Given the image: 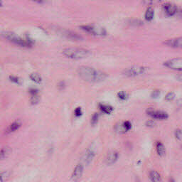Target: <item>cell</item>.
Returning <instances> with one entry per match:
<instances>
[{"mask_svg": "<svg viewBox=\"0 0 182 182\" xmlns=\"http://www.w3.org/2000/svg\"><path fill=\"white\" fill-rule=\"evenodd\" d=\"M77 71L80 78L88 83L101 82L108 77V75L104 72L88 66H81Z\"/></svg>", "mask_w": 182, "mask_h": 182, "instance_id": "1", "label": "cell"}, {"mask_svg": "<svg viewBox=\"0 0 182 182\" xmlns=\"http://www.w3.org/2000/svg\"><path fill=\"white\" fill-rule=\"evenodd\" d=\"M63 54L67 58L74 60L85 59L91 54L90 51L83 48H66L63 51Z\"/></svg>", "mask_w": 182, "mask_h": 182, "instance_id": "2", "label": "cell"}, {"mask_svg": "<svg viewBox=\"0 0 182 182\" xmlns=\"http://www.w3.org/2000/svg\"><path fill=\"white\" fill-rule=\"evenodd\" d=\"M1 36L3 37V38L7 39V40L9 41L12 42L13 43L20 46L30 48V47H31V46H32L31 45L32 43H31L30 41L23 40V39L20 38L18 35H17L14 32H12V31H3L2 34H1Z\"/></svg>", "mask_w": 182, "mask_h": 182, "instance_id": "3", "label": "cell"}, {"mask_svg": "<svg viewBox=\"0 0 182 182\" xmlns=\"http://www.w3.org/2000/svg\"><path fill=\"white\" fill-rule=\"evenodd\" d=\"M83 30L87 31L89 34H92L94 36H100L104 37L106 35V30L102 26L97 24H87L82 25L81 26Z\"/></svg>", "mask_w": 182, "mask_h": 182, "instance_id": "4", "label": "cell"}, {"mask_svg": "<svg viewBox=\"0 0 182 182\" xmlns=\"http://www.w3.org/2000/svg\"><path fill=\"white\" fill-rule=\"evenodd\" d=\"M147 68L144 66L134 65L129 68L125 69L123 71V74L127 77H134L143 74L146 72Z\"/></svg>", "mask_w": 182, "mask_h": 182, "instance_id": "5", "label": "cell"}, {"mask_svg": "<svg viewBox=\"0 0 182 182\" xmlns=\"http://www.w3.org/2000/svg\"><path fill=\"white\" fill-rule=\"evenodd\" d=\"M147 113L148 115L151 116L152 118L158 119V120H166L169 117L167 112L161 110H155L152 108H149L147 110Z\"/></svg>", "mask_w": 182, "mask_h": 182, "instance_id": "6", "label": "cell"}, {"mask_svg": "<svg viewBox=\"0 0 182 182\" xmlns=\"http://www.w3.org/2000/svg\"><path fill=\"white\" fill-rule=\"evenodd\" d=\"M164 65L169 68L181 71L182 70V59L181 58L170 59V60L166 61L164 63Z\"/></svg>", "mask_w": 182, "mask_h": 182, "instance_id": "7", "label": "cell"}, {"mask_svg": "<svg viewBox=\"0 0 182 182\" xmlns=\"http://www.w3.org/2000/svg\"><path fill=\"white\" fill-rule=\"evenodd\" d=\"M83 174V166L81 164H78L73 169L71 175V179L74 182L78 181L82 177Z\"/></svg>", "mask_w": 182, "mask_h": 182, "instance_id": "8", "label": "cell"}, {"mask_svg": "<svg viewBox=\"0 0 182 182\" xmlns=\"http://www.w3.org/2000/svg\"><path fill=\"white\" fill-rule=\"evenodd\" d=\"M165 45L168 46L169 47L175 48H181L182 47V39L181 37H179V38L169 39V40L165 41L164 42Z\"/></svg>", "mask_w": 182, "mask_h": 182, "instance_id": "9", "label": "cell"}, {"mask_svg": "<svg viewBox=\"0 0 182 182\" xmlns=\"http://www.w3.org/2000/svg\"><path fill=\"white\" fill-rule=\"evenodd\" d=\"M164 10L167 15L173 16L177 13L178 8L175 4H172V3H166L164 5Z\"/></svg>", "mask_w": 182, "mask_h": 182, "instance_id": "10", "label": "cell"}, {"mask_svg": "<svg viewBox=\"0 0 182 182\" xmlns=\"http://www.w3.org/2000/svg\"><path fill=\"white\" fill-rule=\"evenodd\" d=\"M118 158V153L115 151H111L107 154L105 158V163L108 165H112L117 160Z\"/></svg>", "mask_w": 182, "mask_h": 182, "instance_id": "11", "label": "cell"}, {"mask_svg": "<svg viewBox=\"0 0 182 182\" xmlns=\"http://www.w3.org/2000/svg\"><path fill=\"white\" fill-rule=\"evenodd\" d=\"M95 155V152L94 151L93 149L89 148L88 149L87 151L85 153L83 156V161L85 164H89L93 159L94 156Z\"/></svg>", "mask_w": 182, "mask_h": 182, "instance_id": "12", "label": "cell"}, {"mask_svg": "<svg viewBox=\"0 0 182 182\" xmlns=\"http://www.w3.org/2000/svg\"><path fill=\"white\" fill-rule=\"evenodd\" d=\"M12 150V148L9 146H5L0 150V159L4 160L7 159L8 156L11 154Z\"/></svg>", "mask_w": 182, "mask_h": 182, "instance_id": "13", "label": "cell"}, {"mask_svg": "<svg viewBox=\"0 0 182 182\" xmlns=\"http://www.w3.org/2000/svg\"><path fill=\"white\" fill-rule=\"evenodd\" d=\"M156 152H157L158 155L159 156H164L165 155L166 150L164 147V144L161 143V142H157L156 144Z\"/></svg>", "mask_w": 182, "mask_h": 182, "instance_id": "14", "label": "cell"}, {"mask_svg": "<svg viewBox=\"0 0 182 182\" xmlns=\"http://www.w3.org/2000/svg\"><path fill=\"white\" fill-rule=\"evenodd\" d=\"M21 123L20 121H15L14 122H13V123L12 124V125H10V126L8 128V129L7 130V132H6L7 133V134H9V133H12V132H15L16 130H17L19 129V128L21 127Z\"/></svg>", "mask_w": 182, "mask_h": 182, "instance_id": "15", "label": "cell"}, {"mask_svg": "<svg viewBox=\"0 0 182 182\" xmlns=\"http://www.w3.org/2000/svg\"><path fill=\"white\" fill-rule=\"evenodd\" d=\"M150 178L152 182H161V176L156 171H151L150 173Z\"/></svg>", "mask_w": 182, "mask_h": 182, "instance_id": "16", "label": "cell"}, {"mask_svg": "<svg viewBox=\"0 0 182 182\" xmlns=\"http://www.w3.org/2000/svg\"><path fill=\"white\" fill-rule=\"evenodd\" d=\"M99 108L105 114H110L113 111V108L110 105L105 104H100L99 105Z\"/></svg>", "mask_w": 182, "mask_h": 182, "instance_id": "17", "label": "cell"}, {"mask_svg": "<svg viewBox=\"0 0 182 182\" xmlns=\"http://www.w3.org/2000/svg\"><path fill=\"white\" fill-rule=\"evenodd\" d=\"M154 9L152 7H148L144 14V18L147 21H152L154 18Z\"/></svg>", "mask_w": 182, "mask_h": 182, "instance_id": "18", "label": "cell"}, {"mask_svg": "<svg viewBox=\"0 0 182 182\" xmlns=\"http://www.w3.org/2000/svg\"><path fill=\"white\" fill-rule=\"evenodd\" d=\"M10 175L11 173L9 171H5V172L0 173V181L4 182L7 181L9 177H10Z\"/></svg>", "mask_w": 182, "mask_h": 182, "instance_id": "19", "label": "cell"}, {"mask_svg": "<svg viewBox=\"0 0 182 182\" xmlns=\"http://www.w3.org/2000/svg\"><path fill=\"white\" fill-rule=\"evenodd\" d=\"M30 78L33 81L37 83H40L42 81L41 77L40 75H39L38 73H31V74L30 75Z\"/></svg>", "mask_w": 182, "mask_h": 182, "instance_id": "20", "label": "cell"}, {"mask_svg": "<svg viewBox=\"0 0 182 182\" xmlns=\"http://www.w3.org/2000/svg\"><path fill=\"white\" fill-rule=\"evenodd\" d=\"M162 0H142V2L144 5L151 6L153 4H156L158 3L161 2Z\"/></svg>", "mask_w": 182, "mask_h": 182, "instance_id": "21", "label": "cell"}, {"mask_svg": "<svg viewBox=\"0 0 182 182\" xmlns=\"http://www.w3.org/2000/svg\"><path fill=\"white\" fill-rule=\"evenodd\" d=\"M40 101V98L38 95H32L31 98V104L34 105L38 104Z\"/></svg>", "mask_w": 182, "mask_h": 182, "instance_id": "22", "label": "cell"}, {"mask_svg": "<svg viewBox=\"0 0 182 182\" xmlns=\"http://www.w3.org/2000/svg\"><path fill=\"white\" fill-rule=\"evenodd\" d=\"M117 96L118 98L122 100H126L128 98V94L125 92V91H121V92L117 93Z\"/></svg>", "mask_w": 182, "mask_h": 182, "instance_id": "23", "label": "cell"}, {"mask_svg": "<svg viewBox=\"0 0 182 182\" xmlns=\"http://www.w3.org/2000/svg\"><path fill=\"white\" fill-rule=\"evenodd\" d=\"M99 119V114L98 113H95L92 116V118H91V125H95L98 122Z\"/></svg>", "mask_w": 182, "mask_h": 182, "instance_id": "24", "label": "cell"}, {"mask_svg": "<svg viewBox=\"0 0 182 182\" xmlns=\"http://www.w3.org/2000/svg\"><path fill=\"white\" fill-rule=\"evenodd\" d=\"M122 127H123L125 132H128L132 128V125L129 121H125L122 123Z\"/></svg>", "mask_w": 182, "mask_h": 182, "instance_id": "25", "label": "cell"}, {"mask_svg": "<svg viewBox=\"0 0 182 182\" xmlns=\"http://www.w3.org/2000/svg\"><path fill=\"white\" fill-rule=\"evenodd\" d=\"M174 98H175V94L174 93V92H169V93H167V95H166L165 100L166 101L170 102V101H172V100L174 99Z\"/></svg>", "mask_w": 182, "mask_h": 182, "instance_id": "26", "label": "cell"}, {"mask_svg": "<svg viewBox=\"0 0 182 182\" xmlns=\"http://www.w3.org/2000/svg\"><path fill=\"white\" fill-rule=\"evenodd\" d=\"M175 137L177 140L181 141V136H182V133H181V130L180 129H176L175 130Z\"/></svg>", "mask_w": 182, "mask_h": 182, "instance_id": "27", "label": "cell"}, {"mask_svg": "<svg viewBox=\"0 0 182 182\" xmlns=\"http://www.w3.org/2000/svg\"><path fill=\"white\" fill-rule=\"evenodd\" d=\"M9 79H10V81H12V82L15 83L17 84H21V80H20V78H19V77L11 76H9Z\"/></svg>", "mask_w": 182, "mask_h": 182, "instance_id": "28", "label": "cell"}, {"mask_svg": "<svg viewBox=\"0 0 182 182\" xmlns=\"http://www.w3.org/2000/svg\"><path fill=\"white\" fill-rule=\"evenodd\" d=\"M115 130L117 132H120V133L125 132V130H124L123 127H122V124H121V125H116Z\"/></svg>", "mask_w": 182, "mask_h": 182, "instance_id": "29", "label": "cell"}, {"mask_svg": "<svg viewBox=\"0 0 182 182\" xmlns=\"http://www.w3.org/2000/svg\"><path fill=\"white\" fill-rule=\"evenodd\" d=\"M145 125L147 127H148V128H154V127L156 125V123H155V122L154 121V120H148V121L146 122L145 123Z\"/></svg>", "mask_w": 182, "mask_h": 182, "instance_id": "30", "label": "cell"}, {"mask_svg": "<svg viewBox=\"0 0 182 182\" xmlns=\"http://www.w3.org/2000/svg\"><path fill=\"white\" fill-rule=\"evenodd\" d=\"M74 112H75V115H76V117H80V116L82 115V114H83L82 110H81V108H80V107L76 108Z\"/></svg>", "mask_w": 182, "mask_h": 182, "instance_id": "31", "label": "cell"}, {"mask_svg": "<svg viewBox=\"0 0 182 182\" xmlns=\"http://www.w3.org/2000/svg\"><path fill=\"white\" fill-rule=\"evenodd\" d=\"M160 95V92L159 90H154V92H152V97L153 98H157Z\"/></svg>", "mask_w": 182, "mask_h": 182, "instance_id": "32", "label": "cell"}, {"mask_svg": "<svg viewBox=\"0 0 182 182\" xmlns=\"http://www.w3.org/2000/svg\"><path fill=\"white\" fill-rule=\"evenodd\" d=\"M29 93L31 94V95H38V90L35 88H31L29 90Z\"/></svg>", "mask_w": 182, "mask_h": 182, "instance_id": "33", "label": "cell"}, {"mask_svg": "<svg viewBox=\"0 0 182 182\" xmlns=\"http://www.w3.org/2000/svg\"><path fill=\"white\" fill-rule=\"evenodd\" d=\"M65 87V83L64 82H60L59 84V88L60 89H63Z\"/></svg>", "mask_w": 182, "mask_h": 182, "instance_id": "34", "label": "cell"}, {"mask_svg": "<svg viewBox=\"0 0 182 182\" xmlns=\"http://www.w3.org/2000/svg\"><path fill=\"white\" fill-rule=\"evenodd\" d=\"M31 1H34L36 3H39V4H41V3H43L44 1V0H31Z\"/></svg>", "mask_w": 182, "mask_h": 182, "instance_id": "35", "label": "cell"}, {"mask_svg": "<svg viewBox=\"0 0 182 182\" xmlns=\"http://www.w3.org/2000/svg\"><path fill=\"white\" fill-rule=\"evenodd\" d=\"M177 76H178V77H176V78H179V81L180 82H181V81H182V77H181L182 76H181V75H177Z\"/></svg>", "mask_w": 182, "mask_h": 182, "instance_id": "36", "label": "cell"}, {"mask_svg": "<svg viewBox=\"0 0 182 182\" xmlns=\"http://www.w3.org/2000/svg\"><path fill=\"white\" fill-rule=\"evenodd\" d=\"M169 182H175L174 180L173 179H170V180H169Z\"/></svg>", "mask_w": 182, "mask_h": 182, "instance_id": "37", "label": "cell"}, {"mask_svg": "<svg viewBox=\"0 0 182 182\" xmlns=\"http://www.w3.org/2000/svg\"><path fill=\"white\" fill-rule=\"evenodd\" d=\"M2 6V2H1V1L0 0V7H1Z\"/></svg>", "mask_w": 182, "mask_h": 182, "instance_id": "38", "label": "cell"}]
</instances>
